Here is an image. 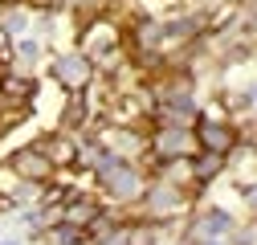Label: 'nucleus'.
Returning <instances> with one entry per match:
<instances>
[{"instance_id":"1","label":"nucleus","mask_w":257,"mask_h":245,"mask_svg":"<svg viewBox=\"0 0 257 245\" xmlns=\"http://www.w3.org/2000/svg\"><path fill=\"white\" fill-rule=\"evenodd\" d=\"M90 180H94V192H98L102 204H135L147 188V172L135 160H118V156H106L90 172Z\"/></svg>"},{"instance_id":"2","label":"nucleus","mask_w":257,"mask_h":245,"mask_svg":"<svg viewBox=\"0 0 257 245\" xmlns=\"http://www.w3.org/2000/svg\"><path fill=\"white\" fill-rule=\"evenodd\" d=\"M49 78L66 90V94H82V90L94 82V66H90V57L78 45H70V49H57L49 57Z\"/></svg>"},{"instance_id":"3","label":"nucleus","mask_w":257,"mask_h":245,"mask_svg":"<svg viewBox=\"0 0 257 245\" xmlns=\"http://www.w3.org/2000/svg\"><path fill=\"white\" fill-rule=\"evenodd\" d=\"M5 172H9L13 180H29V184H49V180L57 176V168L49 164V156H45L33 139L5 156Z\"/></svg>"},{"instance_id":"4","label":"nucleus","mask_w":257,"mask_h":245,"mask_svg":"<svg viewBox=\"0 0 257 245\" xmlns=\"http://www.w3.org/2000/svg\"><path fill=\"white\" fill-rule=\"evenodd\" d=\"M188 168H192V184H196V192L204 196L208 184H216V180L224 176L229 160H224V156H212V151H196V156L188 160Z\"/></svg>"},{"instance_id":"5","label":"nucleus","mask_w":257,"mask_h":245,"mask_svg":"<svg viewBox=\"0 0 257 245\" xmlns=\"http://www.w3.org/2000/svg\"><path fill=\"white\" fill-rule=\"evenodd\" d=\"M37 90H41V78H33V74H0V98L5 102L37 106Z\"/></svg>"},{"instance_id":"6","label":"nucleus","mask_w":257,"mask_h":245,"mask_svg":"<svg viewBox=\"0 0 257 245\" xmlns=\"http://www.w3.org/2000/svg\"><path fill=\"white\" fill-rule=\"evenodd\" d=\"M29 17H33V9H29V5H17V0H0V37H5V41L29 37Z\"/></svg>"},{"instance_id":"7","label":"nucleus","mask_w":257,"mask_h":245,"mask_svg":"<svg viewBox=\"0 0 257 245\" xmlns=\"http://www.w3.org/2000/svg\"><path fill=\"white\" fill-rule=\"evenodd\" d=\"M0 245H25V237H17V233H5V237H0Z\"/></svg>"}]
</instances>
